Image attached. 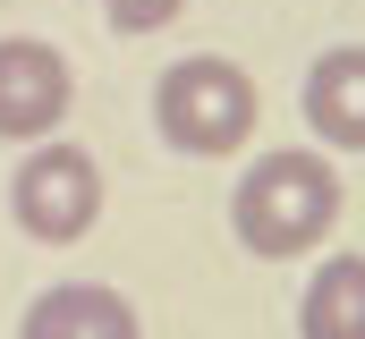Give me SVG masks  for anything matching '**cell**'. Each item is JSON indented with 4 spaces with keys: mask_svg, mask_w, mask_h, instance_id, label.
Returning a JSON list of instances; mask_svg holds the SVG:
<instances>
[{
    "mask_svg": "<svg viewBox=\"0 0 365 339\" xmlns=\"http://www.w3.org/2000/svg\"><path fill=\"white\" fill-rule=\"evenodd\" d=\"M331 221H340V170L323 153H297V145L255 153L230 187V229L255 263H297L306 246L331 238Z\"/></svg>",
    "mask_w": 365,
    "mask_h": 339,
    "instance_id": "cell-1",
    "label": "cell"
},
{
    "mask_svg": "<svg viewBox=\"0 0 365 339\" xmlns=\"http://www.w3.org/2000/svg\"><path fill=\"white\" fill-rule=\"evenodd\" d=\"M255 119H264L255 77L230 68L221 51H187V60H170L162 85H153V127H162V145H170V153H195V162L247 153Z\"/></svg>",
    "mask_w": 365,
    "mask_h": 339,
    "instance_id": "cell-2",
    "label": "cell"
},
{
    "mask_svg": "<svg viewBox=\"0 0 365 339\" xmlns=\"http://www.w3.org/2000/svg\"><path fill=\"white\" fill-rule=\"evenodd\" d=\"M9 221L34 246H77L102 221V162L77 145H34L9 178Z\"/></svg>",
    "mask_w": 365,
    "mask_h": 339,
    "instance_id": "cell-3",
    "label": "cell"
},
{
    "mask_svg": "<svg viewBox=\"0 0 365 339\" xmlns=\"http://www.w3.org/2000/svg\"><path fill=\"white\" fill-rule=\"evenodd\" d=\"M77 102L68 60L43 34H0V145H43Z\"/></svg>",
    "mask_w": 365,
    "mask_h": 339,
    "instance_id": "cell-4",
    "label": "cell"
},
{
    "mask_svg": "<svg viewBox=\"0 0 365 339\" xmlns=\"http://www.w3.org/2000/svg\"><path fill=\"white\" fill-rule=\"evenodd\" d=\"M17 339H145V331H136V306H128L119 288H102V280H60V288H43V297L26 306Z\"/></svg>",
    "mask_w": 365,
    "mask_h": 339,
    "instance_id": "cell-5",
    "label": "cell"
},
{
    "mask_svg": "<svg viewBox=\"0 0 365 339\" xmlns=\"http://www.w3.org/2000/svg\"><path fill=\"white\" fill-rule=\"evenodd\" d=\"M306 127L331 153H365V43H331L306 68Z\"/></svg>",
    "mask_w": 365,
    "mask_h": 339,
    "instance_id": "cell-6",
    "label": "cell"
},
{
    "mask_svg": "<svg viewBox=\"0 0 365 339\" xmlns=\"http://www.w3.org/2000/svg\"><path fill=\"white\" fill-rule=\"evenodd\" d=\"M297 339H365V254H323L306 297H297Z\"/></svg>",
    "mask_w": 365,
    "mask_h": 339,
    "instance_id": "cell-7",
    "label": "cell"
},
{
    "mask_svg": "<svg viewBox=\"0 0 365 339\" xmlns=\"http://www.w3.org/2000/svg\"><path fill=\"white\" fill-rule=\"evenodd\" d=\"M179 9H187V0H102L110 34H162V26H170Z\"/></svg>",
    "mask_w": 365,
    "mask_h": 339,
    "instance_id": "cell-8",
    "label": "cell"
}]
</instances>
